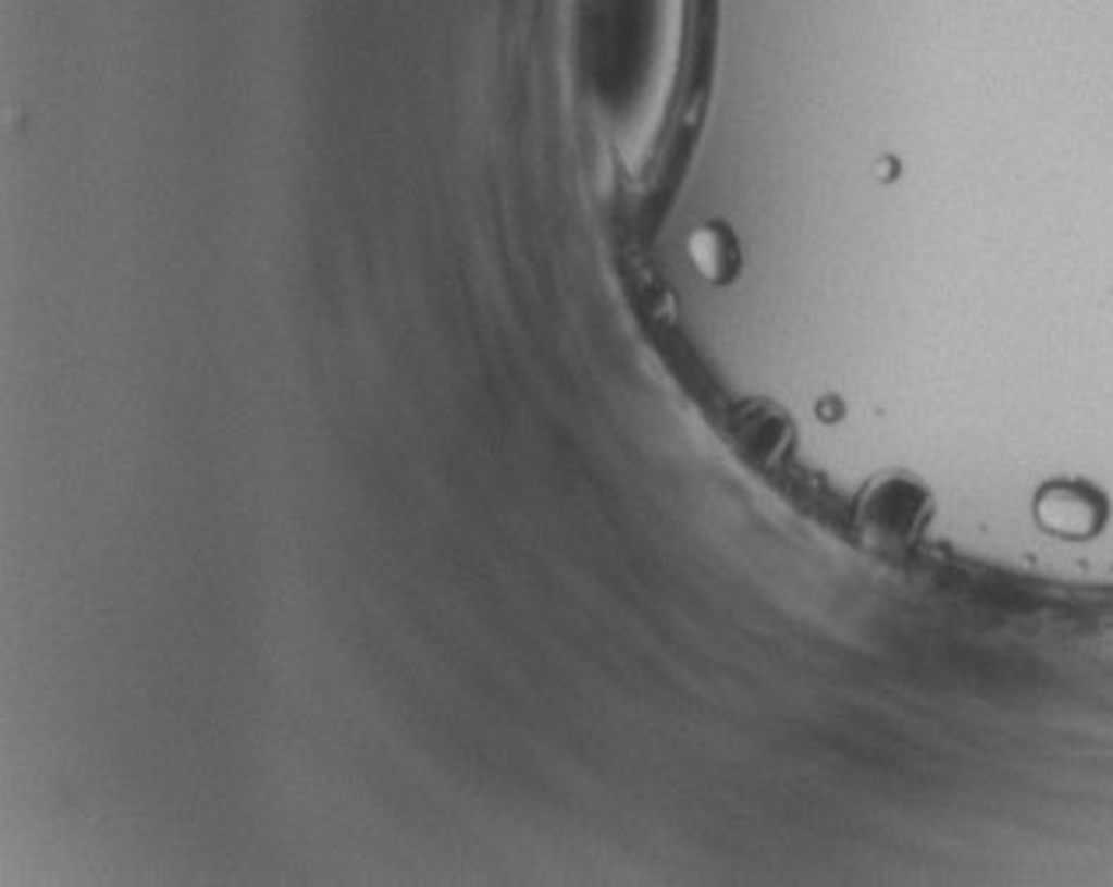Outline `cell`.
I'll list each match as a JSON object with an SVG mask.
<instances>
[{
  "instance_id": "obj_1",
  "label": "cell",
  "mask_w": 1113,
  "mask_h": 887,
  "mask_svg": "<svg viewBox=\"0 0 1113 887\" xmlns=\"http://www.w3.org/2000/svg\"><path fill=\"white\" fill-rule=\"evenodd\" d=\"M867 510L874 515V525H878L881 532H888V535H895V529H899V532H902V529L910 532L913 507H910V497H905V490H902V486H888Z\"/></svg>"
}]
</instances>
